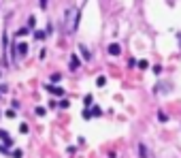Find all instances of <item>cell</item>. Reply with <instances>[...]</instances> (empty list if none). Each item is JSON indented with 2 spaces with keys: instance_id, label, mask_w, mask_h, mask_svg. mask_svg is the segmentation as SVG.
<instances>
[{
  "instance_id": "5b68a950",
  "label": "cell",
  "mask_w": 181,
  "mask_h": 158,
  "mask_svg": "<svg viewBox=\"0 0 181 158\" xmlns=\"http://www.w3.org/2000/svg\"><path fill=\"white\" fill-rule=\"evenodd\" d=\"M109 54H111V56H119V54H122L119 43H111V45H109Z\"/></svg>"
},
{
  "instance_id": "52a82bcc",
  "label": "cell",
  "mask_w": 181,
  "mask_h": 158,
  "mask_svg": "<svg viewBox=\"0 0 181 158\" xmlns=\"http://www.w3.org/2000/svg\"><path fill=\"white\" fill-rule=\"evenodd\" d=\"M73 60H71V71H75V69H79V58L77 56H71Z\"/></svg>"
},
{
  "instance_id": "6da1fadb",
  "label": "cell",
  "mask_w": 181,
  "mask_h": 158,
  "mask_svg": "<svg viewBox=\"0 0 181 158\" xmlns=\"http://www.w3.org/2000/svg\"><path fill=\"white\" fill-rule=\"evenodd\" d=\"M79 17H81V11L79 9H68V11H66V32H75L77 30Z\"/></svg>"
},
{
  "instance_id": "9c48e42d",
  "label": "cell",
  "mask_w": 181,
  "mask_h": 158,
  "mask_svg": "<svg viewBox=\"0 0 181 158\" xmlns=\"http://www.w3.org/2000/svg\"><path fill=\"white\" fill-rule=\"evenodd\" d=\"M139 154H141V158H147V147H145L143 143L139 145Z\"/></svg>"
},
{
  "instance_id": "2e32d148",
  "label": "cell",
  "mask_w": 181,
  "mask_h": 158,
  "mask_svg": "<svg viewBox=\"0 0 181 158\" xmlns=\"http://www.w3.org/2000/svg\"><path fill=\"white\" fill-rule=\"evenodd\" d=\"M158 120H160V122H166L168 118H166V113H164V111H160V113H158Z\"/></svg>"
},
{
  "instance_id": "277c9868",
  "label": "cell",
  "mask_w": 181,
  "mask_h": 158,
  "mask_svg": "<svg viewBox=\"0 0 181 158\" xmlns=\"http://www.w3.org/2000/svg\"><path fill=\"white\" fill-rule=\"evenodd\" d=\"M45 90H47L49 94H53V96H64V90H62V88H56V85H51V83L45 85Z\"/></svg>"
},
{
  "instance_id": "3957f363",
  "label": "cell",
  "mask_w": 181,
  "mask_h": 158,
  "mask_svg": "<svg viewBox=\"0 0 181 158\" xmlns=\"http://www.w3.org/2000/svg\"><path fill=\"white\" fill-rule=\"evenodd\" d=\"M0 139H2V141L7 143V150H9V147L15 143V141H13V137H11V135H9L7 130H2V128H0Z\"/></svg>"
},
{
  "instance_id": "7a4b0ae2",
  "label": "cell",
  "mask_w": 181,
  "mask_h": 158,
  "mask_svg": "<svg viewBox=\"0 0 181 158\" xmlns=\"http://www.w3.org/2000/svg\"><path fill=\"white\" fill-rule=\"evenodd\" d=\"M15 51H17V56H19V58H26V56H28V43H24V41L17 43Z\"/></svg>"
},
{
  "instance_id": "d6986e66",
  "label": "cell",
  "mask_w": 181,
  "mask_h": 158,
  "mask_svg": "<svg viewBox=\"0 0 181 158\" xmlns=\"http://www.w3.org/2000/svg\"><path fill=\"white\" fill-rule=\"evenodd\" d=\"M104 83H107V79H104V77H98V79H96V85H100V88H102Z\"/></svg>"
},
{
  "instance_id": "7c38bea8",
  "label": "cell",
  "mask_w": 181,
  "mask_h": 158,
  "mask_svg": "<svg viewBox=\"0 0 181 158\" xmlns=\"http://www.w3.org/2000/svg\"><path fill=\"white\" fill-rule=\"evenodd\" d=\"M28 130H30V126H28V124H19V132H21V135H26Z\"/></svg>"
},
{
  "instance_id": "ba28073f",
  "label": "cell",
  "mask_w": 181,
  "mask_h": 158,
  "mask_svg": "<svg viewBox=\"0 0 181 158\" xmlns=\"http://www.w3.org/2000/svg\"><path fill=\"white\" fill-rule=\"evenodd\" d=\"M79 51L83 54V58H85V60H89V51H87V47H85V45H79Z\"/></svg>"
},
{
  "instance_id": "9a60e30c",
  "label": "cell",
  "mask_w": 181,
  "mask_h": 158,
  "mask_svg": "<svg viewBox=\"0 0 181 158\" xmlns=\"http://www.w3.org/2000/svg\"><path fill=\"white\" fill-rule=\"evenodd\" d=\"M45 113H47V109H45V107H36V116H45Z\"/></svg>"
},
{
  "instance_id": "8992f818",
  "label": "cell",
  "mask_w": 181,
  "mask_h": 158,
  "mask_svg": "<svg viewBox=\"0 0 181 158\" xmlns=\"http://www.w3.org/2000/svg\"><path fill=\"white\" fill-rule=\"evenodd\" d=\"M34 39L36 41H45V39H47V32H45V30H34Z\"/></svg>"
},
{
  "instance_id": "30bf717a",
  "label": "cell",
  "mask_w": 181,
  "mask_h": 158,
  "mask_svg": "<svg viewBox=\"0 0 181 158\" xmlns=\"http://www.w3.org/2000/svg\"><path fill=\"white\" fill-rule=\"evenodd\" d=\"M34 26H36V19H34V17L30 15V17H28V26H26V28H30V30H32Z\"/></svg>"
},
{
  "instance_id": "ffe728a7",
  "label": "cell",
  "mask_w": 181,
  "mask_h": 158,
  "mask_svg": "<svg viewBox=\"0 0 181 158\" xmlns=\"http://www.w3.org/2000/svg\"><path fill=\"white\" fill-rule=\"evenodd\" d=\"M24 154H21V150H13V158H21Z\"/></svg>"
},
{
  "instance_id": "44dd1931",
  "label": "cell",
  "mask_w": 181,
  "mask_h": 158,
  "mask_svg": "<svg viewBox=\"0 0 181 158\" xmlns=\"http://www.w3.org/2000/svg\"><path fill=\"white\" fill-rule=\"evenodd\" d=\"M41 7H43V9L47 7V0H41Z\"/></svg>"
},
{
  "instance_id": "5bb4252c",
  "label": "cell",
  "mask_w": 181,
  "mask_h": 158,
  "mask_svg": "<svg viewBox=\"0 0 181 158\" xmlns=\"http://www.w3.org/2000/svg\"><path fill=\"white\" fill-rule=\"evenodd\" d=\"M5 116H7L9 120H13V118H15L17 113H15V111H13V109H7V113H5Z\"/></svg>"
},
{
  "instance_id": "e0dca14e",
  "label": "cell",
  "mask_w": 181,
  "mask_h": 158,
  "mask_svg": "<svg viewBox=\"0 0 181 158\" xmlns=\"http://www.w3.org/2000/svg\"><path fill=\"white\" fill-rule=\"evenodd\" d=\"M28 30H30V28H19V30H17V36H24V34H28Z\"/></svg>"
},
{
  "instance_id": "7402d4cb",
  "label": "cell",
  "mask_w": 181,
  "mask_h": 158,
  "mask_svg": "<svg viewBox=\"0 0 181 158\" xmlns=\"http://www.w3.org/2000/svg\"><path fill=\"white\" fill-rule=\"evenodd\" d=\"M0 77H2V73H0Z\"/></svg>"
},
{
  "instance_id": "ac0fdd59",
  "label": "cell",
  "mask_w": 181,
  "mask_h": 158,
  "mask_svg": "<svg viewBox=\"0 0 181 158\" xmlns=\"http://www.w3.org/2000/svg\"><path fill=\"white\" fill-rule=\"evenodd\" d=\"M83 118L89 120V118H92V111H89V109H83Z\"/></svg>"
},
{
  "instance_id": "4fadbf2b",
  "label": "cell",
  "mask_w": 181,
  "mask_h": 158,
  "mask_svg": "<svg viewBox=\"0 0 181 158\" xmlns=\"http://www.w3.org/2000/svg\"><path fill=\"white\" fill-rule=\"evenodd\" d=\"M60 79H62V75H60V73H53V75H51V83H58Z\"/></svg>"
},
{
  "instance_id": "8fae6325",
  "label": "cell",
  "mask_w": 181,
  "mask_h": 158,
  "mask_svg": "<svg viewBox=\"0 0 181 158\" xmlns=\"http://www.w3.org/2000/svg\"><path fill=\"white\" fill-rule=\"evenodd\" d=\"M89 111H92V116H102V109L100 107H92Z\"/></svg>"
}]
</instances>
